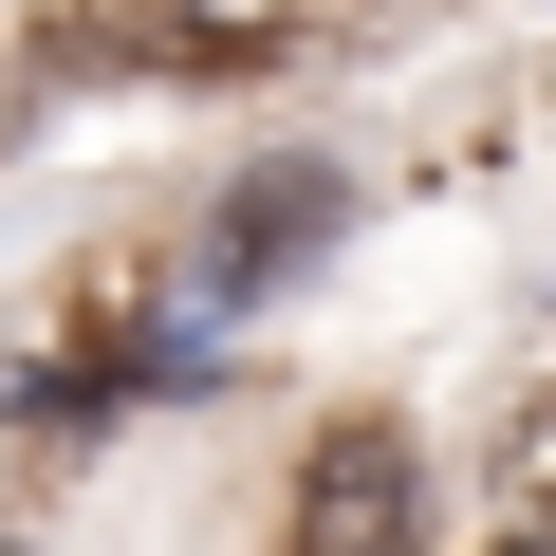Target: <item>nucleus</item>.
Listing matches in <instances>:
<instances>
[{
    "instance_id": "1",
    "label": "nucleus",
    "mask_w": 556,
    "mask_h": 556,
    "mask_svg": "<svg viewBox=\"0 0 556 556\" xmlns=\"http://www.w3.org/2000/svg\"><path fill=\"white\" fill-rule=\"evenodd\" d=\"M427 519V482H408V427H316V464H298V556H390Z\"/></svg>"
},
{
    "instance_id": "2",
    "label": "nucleus",
    "mask_w": 556,
    "mask_h": 556,
    "mask_svg": "<svg viewBox=\"0 0 556 556\" xmlns=\"http://www.w3.org/2000/svg\"><path fill=\"white\" fill-rule=\"evenodd\" d=\"M316 241H334V186H316V167H278V186H241V204H223V241H204V260H223V298H260V278H298Z\"/></svg>"
},
{
    "instance_id": "3",
    "label": "nucleus",
    "mask_w": 556,
    "mask_h": 556,
    "mask_svg": "<svg viewBox=\"0 0 556 556\" xmlns=\"http://www.w3.org/2000/svg\"><path fill=\"white\" fill-rule=\"evenodd\" d=\"M501 519H519V538H556V390H538V408H519V445H501Z\"/></svg>"
},
{
    "instance_id": "4",
    "label": "nucleus",
    "mask_w": 556,
    "mask_h": 556,
    "mask_svg": "<svg viewBox=\"0 0 556 556\" xmlns=\"http://www.w3.org/2000/svg\"><path fill=\"white\" fill-rule=\"evenodd\" d=\"M0 130H20V56H0Z\"/></svg>"
}]
</instances>
